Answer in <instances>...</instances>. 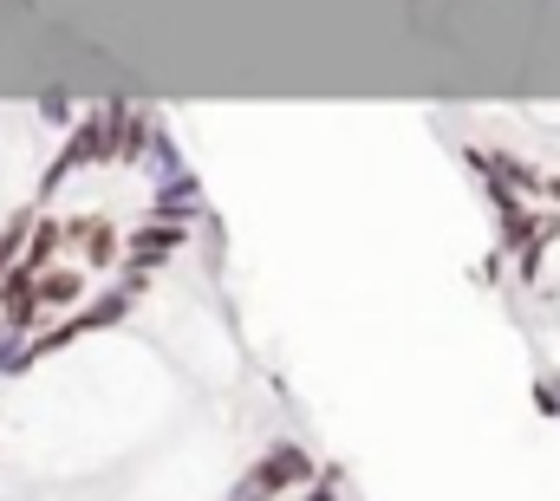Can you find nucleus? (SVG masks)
I'll list each match as a JSON object with an SVG mask.
<instances>
[]
</instances>
